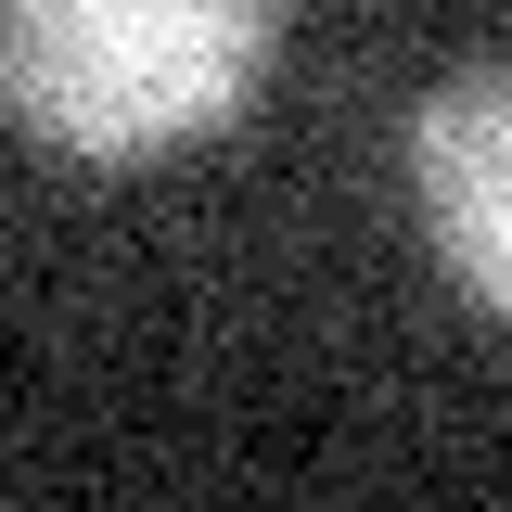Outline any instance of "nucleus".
<instances>
[{
	"label": "nucleus",
	"instance_id": "f257e3e1",
	"mask_svg": "<svg viewBox=\"0 0 512 512\" xmlns=\"http://www.w3.org/2000/svg\"><path fill=\"white\" fill-rule=\"evenodd\" d=\"M282 0H0V103L52 154H180L256 103Z\"/></svg>",
	"mask_w": 512,
	"mask_h": 512
},
{
	"label": "nucleus",
	"instance_id": "f03ea898",
	"mask_svg": "<svg viewBox=\"0 0 512 512\" xmlns=\"http://www.w3.org/2000/svg\"><path fill=\"white\" fill-rule=\"evenodd\" d=\"M410 192H423V231H436L448 282L474 308H512V77L500 64H461V77L423 90Z\"/></svg>",
	"mask_w": 512,
	"mask_h": 512
}]
</instances>
